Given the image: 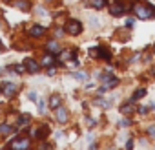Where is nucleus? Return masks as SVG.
<instances>
[{
  "mask_svg": "<svg viewBox=\"0 0 155 150\" xmlns=\"http://www.w3.org/2000/svg\"><path fill=\"white\" fill-rule=\"evenodd\" d=\"M133 13L137 15V19H142V20H150V19H153L155 17V8L153 6H150L148 2H137L135 6H133Z\"/></svg>",
  "mask_w": 155,
  "mask_h": 150,
  "instance_id": "obj_1",
  "label": "nucleus"
},
{
  "mask_svg": "<svg viewBox=\"0 0 155 150\" xmlns=\"http://www.w3.org/2000/svg\"><path fill=\"white\" fill-rule=\"evenodd\" d=\"M66 31H68L69 35H79V33L82 31V24H81L79 20L71 19V20H68V22H66Z\"/></svg>",
  "mask_w": 155,
  "mask_h": 150,
  "instance_id": "obj_2",
  "label": "nucleus"
},
{
  "mask_svg": "<svg viewBox=\"0 0 155 150\" xmlns=\"http://www.w3.org/2000/svg\"><path fill=\"white\" fill-rule=\"evenodd\" d=\"M24 68H26V71H29V73H37V71L40 70V64H38L37 60H33V59H26V60H24Z\"/></svg>",
  "mask_w": 155,
  "mask_h": 150,
  "instance_id": "obj_3",
  "label": "nucleus"
},
{
  "mask_svg": "<svg viewBox=\"0 0 155 150\" xmlns=\"http://www.w3.org/2000/svg\"><path fill=\"white\" fill-rule=\"evenodd\" d=\"M55 112H57V121H58L60 124L68 123V110H66V108H64L62 104H60V106H58V108H57Z\"/></svg>",
  "mask_w": 155,
  "mask_h": 150,
  "instance_id": "obj_4",
  "label": "nucleus"
},
{
  "mask_svg": "<svg viewBox=\"0 0 155 150\" xmlns=\"http://www.w3.org/2000/svg\"><path fill=\"white\" fill-rule=\"evenodd\" d=\"M110 13H111V15H115V17L122 15V13H124V4H122V2H113V4H111V8H110Z\"/></svg>",
  "mask_w": 155,
  "mask_h": 150,
  "instance_id": "obj_5",
  "label": "nucleus"
},
{
  "mask_svg": "<svg viewBox=\"0 0 155 150\" xmlns=\"http://www.w3.org/2000/svg\"><path fill=\"white\" fill-rule=\"evenodd\" d=\"M60 104H62V97H60L58 94H53V95L49 97V108H51V110H57Z\"/></svg>",
  "mask_w": 155,
  "mask_h": 150,
  "instance_id": "obj_6",
  "label": "nucleus"
},
{
  "mask_svg": "<svg viewBox=\"0 0 155 150\" xmlns=\"http://www.w3.org/2000/svg\"><path fill=\"white\" fill-rule=\"evenodd\" d=\"M9 146H11V148H28V146H29V139H24V137L15 139Z\"/></svg>",
  "mask_w": 155,
  "mask_h": 150,
  "instance_id": "obj_7",
  "label": "nucleus"
},
{
  "mask_svg": "<svg viewBox=\"0 0 155 150\" xmlns=\"http://www.w3.org/2000/svg\"><path fill=\"white\" fill-rule=\"evenodd\" d=\"M46 33V28L44 26H33L31 29H29V35L31 37H42Z\"/></svg>",
  "mask_w": 155,
  "mask_h": 150,
  "instance_id": "obj_8",
  "label": "nucleus"
},
{
  "mask_svg": "<svg viewBox=\"0 0 155 150\" xmlns=\"http://www.w3.org/2000/svg\"><path fill=\"white\" fill-rule=\"evenodd\" d=\"M48 51L53 53V55H58V53H60V46H58V42L49 40V42H48Z\"/></svg>",
  "mask_w": 155,
  "mask_h": 150,
  "instance_id": "obj_9",
  "label": "nucleus"
},
{
  "mask_svg": "<svg viewBox=\"0 0 155 150\" xmlns=\"http://www.w3.org/2000/svg\"><path fill=\"white\" fill-rule=\"evenodd\" d=\"M53 62H55V57H53V53H48V55H46V57L42 59V62H40V64H42V66H48V68H49V66H51Z\"/></svg>",
  "mask_w": 155,
  "mask_h": 150,
  "instance_id": "obj_10",
  "label": "nucleus"
},
{
  "mask_svg": "<svg viewBox=\"0 0 155 150\" xmlns=\"http://www.w3.org/2000/svg\"><path fill=\"white\" fill-rule=\"evenodd\" d=\"M15 90H17V86L15 84H11V83H8V84H4V94L9 97V95H15Z\"/></svg>",
  "mask_w": 155,
  "mask_h": 150,
  "instance_id": "obj_11",
  "label": "nucleus"
},
{
  "mask_svg": "<svg viewBox=\"0 0 155 150\" xmlns=\"http://www.w3.org/2000/svg\"><path fill=\"white\" fill-rule=\"evenodd\" d=\"M97 57H102V59H106V60H108L111 55H110V51H108L106 48H102V46H101V48H97Z\"/></svg>",
  "mask_w": 155,
  "mask_h": 150,
  "instance_id": "obj_12",
  "label": "nucleus"
},
{
  "mask_svg": "<svg viewBox=\"0 0 155 150\" xmlns=\"http://www.w3.org/2000/svg\"><path fill=\"white\" fill-rule=\"evenodd\" d=\"M90 4H91V8H95V9H102V8L106 6V0H90Z\"/></svg>",
  "mask_w": 155,
  "mask_h": 150,
  "instance_id": "obj_13",
  "label": "nucleus"
},
{
  "mask_svg": "<svg viewBox=\"0 0 155 150\" xmlns=\"http://www.w3.org/2000/svg\"><path fill=\"white\" fill-rule=\"evenodd\" d=\"M104 81H106V86H104L106 90H108V88H115V86L119 84V79H117V77H113V79H108V77H106Z\"/></svg>",
  "mask_w": 155,
  "mask_h": 150,
  "instance_id": "obj_14",
  "label": "nucleus"
},
{
  "mask_svg": "<svg viewBox=\"0 0 155 150\" xmlns=\"http://www.w3.org/2000/svg\"><path fill=\"white\" fill-rule=\"evenodd\" d=\"M144 95H146V90H144V88H139V90H135V94H133L131 101H139V99H142Z\"/></svg>",
  "mask_w": 155,
  "mask_h": 150,
  "instance_id": "obj_15",
  "label": "nucleus"
},
{
  "mask_svg": "<svg viewBox=\"0 0 155 150\" xmlns=\"http://www.w3.org/2000/svg\"><path fill=\"white\" fill-rule=\"evenodd\" d=\"M17 8L22 9V11H29V9H31L29 2H26V0H18V2H17Z\"/></svg>",
  "mask_w": 155,
  "mask_h": 150,
  "instance_id": "obj_16",
  "label": "nucleus"
},
{
  "mask_svg": "<svg viewBox=\"0 0 155 150\" xmlns=\"http://www.w3.org/2000/svg\"><path fill=\"white\" fill-rule=\"evenodd\" d=\"M73 77H75L77 81H86V79H88V73H86V71H77V73H73Z\"/></svg>",
  "mask_w": 155,
  "mask_h": 150,
  "instance_id": "obj_17",
  "label": "nucleus"
},
{
  "mask_svg": "<svg viewBox=\"0 0 155 150\" xmlns=\"http://www.w3.org/2000/svg\"><path fill=\"white\" fill-rule=\"evenodd\" d=\"M17 124H18V126H28V124H29V115H20Z\"/></svg>",
  "mask_w": 155,
  "mask_h": 150,
  "instance_id": "obj_18",
  "label": "nucleus"
},
{
  "mask_svg": "<svg viewBox=\"0 0 155 150\" xmlns=\"http://www.w3.org/2000/svg\"><path fill=\"white\" fill-rule=\"evenodd\" d=\"M120 112H122V114H126V115H130V114L133 112V108H131V104H128V103H124V104L120 106Z\"/></svg>",
  "mask_w": 155,
  "mask_h": 150,
  "instance_id": "obj_19",
  "label": "nucleus"
},
{
  "mask_svg": "<svg viewBox=\"0 0 155 150\" xmlns=\"http://www.w3.org/2000/svg\"><path fill=\"white\" fill-rule=\"evenodd\" d=\"M13 128L9 126V124H0V134H9Z\"/></svg>",
  "mask_w": 155,
  "mask_h": 150,
  "instance_id": "obj_20",
  "label": "nucleus"
},
{
  "mask_svg": "<svg viewBox=\"0 0 155 150\" xmlns=\"http://www.w3.org/2000/svg\"><path fill=\"white\" fill-rule=\"evenodd\" d=\"M99 106H102V108H110V101H104V99H97L95 101Z\"/></svg>",
  "mask_w": 155,
  "mask_h": 150,
  "instance_id": "obj_21",
  "label": "nucleus"
},
{
  "mask_svg": "<svg viewBox=\"0 0 155 150\" xmlns=\"http://www.w3.org/2000/svg\"><path fill=\"white\" fill-rule=\"evenodd\" d=\"M37 103H38V114H44V110H46V108H44V106H46V104H44V101H40V99H38Z\"/></svg>",
  "mask_w": 155,
  "mask_h": 150,
  "instance_id": "obj_22",
  "label": "nucleus"
},
{
  "mask_svg": "<svg viewBox=\"0 0 155 150\" xmlns=\"http://www.w3.org/2000/svg\"><path fill=\"white\" fill-rule=\"evenodd\" d=\"M130 124H131V121H130L128 117H126V119H122V121L119 123V126H130Z\"/></svg>",
  "mask_w": 155,
  "mask_h": 150,
  "instance_id": "obj_23",
  "label": "nucleus"
},
{
  "mask_svg": "<svg viewBox=\"0 0 155 150\" xmlns=\"http://www.w3.org/2000/svg\"><path fill=\"white\" fill-rule=\"evenodd\" d=\"M148 135H150L151 139H155V126H150V128H148Z\"/></svg>",
  "mask_w": 155,
  "mask_h": 150,
  "instance_id": "obj_24",
  "label": "nucleus"
},
{
  "mask_svg": "<svg viewBox=\"0 0 155 150\" xmlns=\"http://www.w3.org/2000/svg\"><path fill=\"white\" fill-rule=\"evenodd\" d=\"M148 112H150V108H146V106H142V108H139V114H140V115H146Z\"/></svg>",
  "mask_w": 155,
  "mask_h": 150,
  "instance_id": "obj_25",
  "label": "nucleus"
},
{
  "mask_svg": "<svg viewBox=\"0 0 155 150\" xmlns=\"http://www.w3.org/2000/svg\"><path fill=\"white\" fill-rule=\"evenodd\" d=\"M28 97H29V99H31V101H38V99H37V95H35V94H33V92H29V94H28Z\"/></svg>",
  "mask_w": 155,
  "mask_h": 150,
  "instance_id": "obj_26",
  "label": "nucleus"
},
{
  "mask_svg": "<svg viewBox=\"0 0 155 150\" xmlns=\"http://www.w3.org/2000/svg\"><path fill=\"white\" fill-rule=\"evenodd\" d=\"M48 75H49V77H51V75H55V68H49L48 70Z\"/></svg>",
  "mask_w": 155,
  "mask_h": 150,
  "instance_id": "obj_27",
  "label": "nucleus"
},
{
  "mask_svg": "<svg viewBox=\"0 0 155 150\" xmlns=\"http://www.w3.org/2000/svg\"><path fill=\"white\" fill-rule=\"evenodd\" d=\"M0 49H4V44H2V42H0Z\"/></svg>",
  "mask_w": 155,
  "mask_h": 150,
  "instance_id": "obj_28",
  "label": "nucleus"
},
{
  "mask_svg": "<svg viewBox=\"0 0 155 150\" xmlns=\"http://www.w3.org/2000/svg\"><path fill=\"white\" fill-rule=\"evenodd\" d=\"M0 90H2V88H0Z\"/></svg>",
  "mask_w": 155,
  "mask_h": 150,
  "instance_id": "obj_29",
  "label": "nucleus"
}]
</instances>
